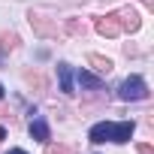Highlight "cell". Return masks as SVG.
Segmentation results:
<instances>
[{
	"label": "cell",
	"instance_id": "6da1fadb",
	"mask_svg": "<svg viewBox=\"0 0 154 154\" xmlns=\"http://www.w3.org/2000/svg\"><path fill=\"white\" fill-rule=\"evenodd\" d=\"M148 97V85L139 75H130V79L121 85V100H145Z\"/></svg>",
	"mask_w": 154,
	"mask_h": 154
},
{
	"label": "cell",
	"instance_id": "7a4b0ae2",
	"mask_svg": "<svg viewBox=\"0 0 154 154\" xmlns=\"http://www.w3.org/2000/svg\"><path fill=\"white\" fill-rule=\"evenodd\" d=\"M97 33H103V36L115 39V36L121 33V18H118V12H109V15L97 18Z\"/></svg>",
	"mask_w": 154,
	"mask_h": 154
},
{
	"label": "cell",
	"instance_id": "3957f363",
	"mask_svg": "<svg viewBox=\"0 0 154 154\" xmlns=\"http://www.w3.org/2000/svg\"><path fill=\"white\" fill-rule=\"evenodd\" d=\"M118 18H121V30L136 33V30L142 27V18H139V12H136V9H121V12H118Z\"/></svg>",
	"mask_w": 154,
	"mask_h": 154
},
{
	"label": "cell",
	"instance_id": "277c9868",
	"mask_svg": "<svg viewBox=\"0 0 154 154\" xmlns=\"http://www.w3.org/2000/svg\"><path fill=\"white\" fill-rule=\"evenodd\" d=\"M30 27H33L39 36H57V27H54V24H48L42 15H33V12H30Z\"/></svg>",
	"mask_w": 154,
	"mask_h": 154
},
{
	"label": "cell",
	"instance_id": "5b68a950",
	"mask_svg": "<svg viewBox=\"0 0 154 154\" xmlns=\"http://www.w3.org/2000/svg\"><path fill=\"white\" fill-rule=\"evenodd\" d=\"M130 136H133V121L112 124V142H130Z\"/></svg>",
	"mask_w": 154,
	"mask_h": 154
},
{
	"label": "cell",
	"instance_id": "8992f818",
	"mask_svg": "<svg viewBox=\"0 0 154 154\" xmlns=\"http://www.w3.org/2000/svg\"><path fill=\"white\" fill-rule=\"evenodd\" d=\"M57 79H60V91L63 94H75L72 91V69H69V63H57Z\"/></svg>",
	"mask_w": 154,
	"mask_h": 154
},
{
	"label": "cell",
	"instance_id": "52a82bcc",
	"mask_svg": "<svg viewBox=\"0 0 154 154\" xmlns=\"http://www.w3.org/2000/svg\"><path fill=\"white\" fill-rule=\"evenodd\" d=\"M112 142V124L109 121H103V124H97V127H91V142H97V145H103V142Z\"/></svg>",
	"mask_w": 154,
	"mask_h": 154
},
{
	"label": "cell",
	"instance_id": "ba28073f",
	"mask_svg": "<svg viewBox=\"0 0 154 154\" xmlns=\"http://www.w3.org/2000/svg\"><path fill=\"white\" fill-rule=\"evenodd\" d=\"M30 136L39 139V142L48 139V124H45V118H33V121H30Z\"/></svg>",
	"mask_w": 154,
	"mask_h": 154
},
{
	"label": "cell",
	"instance_id": "9c48e42d",
	"mask_svg": "<svg viewBox=\"0 0 154 154\" xmlns=\"http://www.w3.org/2000/svg\"><path fill=\"white\" fill-rule=\"evenodd\" d=\"M88 63H91L94 69H100V72H112V60L103 57V54H88Z\"/></svg>",
	"mask_w": 154,
	"mask_h": 154
},
{
	"label": "cell",
	"instance_id": "30bf717a",
	"mask_svg": "<svg viewBox=\"0 0 154 154\" xmlns=\"http://www.w3.org/2000/svg\"><path fill=\"white\" fill-rule=\"evenodd\" d=\"M79 85H82V88H100L103 79H97V75L88 72V69H79Z\"/></svg>",
	"mask_w": 154,
	"mask_h": 154
},
{
	"label": "cell",
	"instance_id": "8fae6325",
	"mask_svg": "<svg viewBox=\"0 0 154 154\" xmlns=\"http://www.w3.org/2000/svg\"><path fill=\"white\" fill-rule=\"evenodd\" d=\"M18 45V36L15 33H3V36H0V48H3V51H12Z\"/></svg>",
	"mask_w": 154,
	"mask_h": 154
},
{
	"label": "cell",
	"instance_id": "7c38bea8",
	"mask_svg": "<svg viewBox=\"0 0 154 154\" xmlns=\"http://www.w3.org/2000/svg\"><path fill=\"white\" fill-rule=\"evenodd\" d=\"M66 27H69V33H75V36H79V33L85 36V33H88V24H85V21H75V18H72Z\"/></svg>",
	"mask_w": 154,
	"mask_h": 154
},
{
	"label": "cell",
	"instance_id": "4fadbf2b",
	"mask_svg": "<svg viewBox=\"0 0 154 154\" xmlns=\"http://www.w3.org/2000/svg\"><path fill=\"white\" fill-rule=\"evenodd\" d=\"M45 154H75V151H72L69 145H48Z\"/></svg>",
	"mask_w": 154,
	"mask_h": 154
},
{
	"label": "cell",
	"instance_id": "5bb4252c",
	"mask_svg": "<svg viewBox=\"0 0 154 154\" xmlns=\"http://www.w3.org/2000/svg\"><path fill=\"white\" fill-rule=\"evenodd\" d=\"M136 151H139V154H154V148H151V145H139Z\"/></svg>",
	"mask_w": 154,
	"mask_h": 154
},
{
	"label": "cell",
	"instance_id": "9a60e30c",
	"mask_svg": "<svg viewBox=\"0 0 154 154\" xmlns=\"http://www.w3.org/2000/svg\"><path fill=\"white\" fill-rule=\"evenodd\" d=\"M3 139H6V130H3V127H0V142H3Z\"/></svg>",
	"mask_w": 154,
	"mask_h": 154
},
{
	"label": "cell",
	"instance_id": "2e32d148",
	"mask_svg": "<svg viewBox=\"0 0 154 154\" xmlns=\"http://www.w3.org/2000/svg\"><path fill=\"white\" fill-rule=\"evenodd\" d=\"M9 154H27V151H21V148H15V151H9Z\"/></svg>",
	"mask_w": 154,
	"mask_h": 154
},
{
	"label": "cell",
	"instance_id": "e0dca14e",
	"mask_svg": "<svg viewBox=\"0 0 154 154\" xmlns=\"http://www.w3.org/2000/svg\"><path fill=\"white\" fill-rule=\"evenodd\" d=\"M0 100H3V85H0Z\"/></svg>",
	"mask_w": 154,
	"mask_h": 154
}]
</instances>
